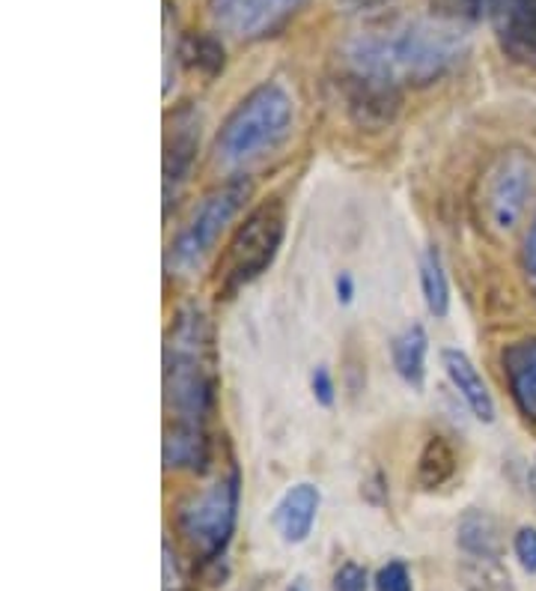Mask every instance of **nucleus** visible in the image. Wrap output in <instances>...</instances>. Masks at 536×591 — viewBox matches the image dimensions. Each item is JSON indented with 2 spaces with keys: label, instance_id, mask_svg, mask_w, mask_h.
<instances>
[{
  "label": "nucleus",
  "instance_id": "31",
  "mask_svg": "<svg viewBox=\"0 0 536 591\" xmlns=\"http://www.w3.org/2000/svg\"><path fill=\"white\" fill-rule=\"evenodd\" d=\"M527 493H531V499L536 502V460L527 469Z\"/></svg>",
  "mask_w": 536,
  "mask_h": 591
},
{
  "label": "nucleus",
  "instance_id": "1",
  "mask_svg": "<svg viewBox=\"0 0 536 591\" xmlns=\"http://www.w3.org/2000/svg\"><path fill=\"white\" fill-rule=\"evenodd\" d=\"M465 43L456 27L433 22H400L357 34L346 46L352 75L400 91L402 84H429L456 67Z\"/></svg>",
  "mask_w": 536,
  "mask_h": 591
},
{
  "label": "nucleus",
  "instance_id": "12",
  "mask_svg": "<svg viewBox=\"0 0 536 591\" xmlns=\"http://www.w3.org/2000/svg\"><path fill=\"white\" fill-rule=\"evenodd\" d=\"M346 99L349 111L357 117L361 125H385L391 123L397 114V105H400V91L379 84V81L357 79L352 75L346 84Z\"/></svg>",
  "mask_w": 536,
  "mask_h": 591
},
{
  "label": "nucleus",
  "instance_id": "8",
  "mask_svg": "<svg viewBox=\"0 0 536 591\" xmlns=\"http://www.w3.org/2000/svg\"><path fill=\"white\" fill-rule=\"evenodd\" d=\"M304 0H209L212 22L233 39H259L290 22Z\"/></svg>",
  "mask_w": 536,
  "mask_h": 591
},
{
  "label": "nucleus",
  "instance_id": "2",
  "mask_svg": "<svg viewBox=\"0 0 536 591\" xmlns=\"http://www.w3.org/2000/svg\"><path fill=\"white\" fill-rule=\"evenodd\" d=\"M215 398L212 335L200 307H182L165 347V403L170 421L203 424Z\"/></svg>",
  "mask_w": 536,
  "mask_h": 591
},
{
  "label": "nucleus",
  "instance_id": "32",
  "mask_svg": "<svg viewBox=\"0 0 536 591\" xmlns=\"http://www.w3.org/2000/svg\"><path fill=\"white\" fill-rule=\"evenodd\" d=\"M290 591H307V589H304L302 582H295V586H292V589H290Z\"/></svg>",
  "mask_w": 536,
  "mask_h": 591
},
{
  "label": "nucleus",
  "instance_id": "17",
  "mask_svg": "<svg viewBox=\"0 0 536 591\" xmlns=\"http://www.w3.org/2000/svg\"><path fill=\"white\" fill-rule=\"evenodd\" d=\"M426 331L421 326L405 329L393 341V367L402 376V383L412 388H424L426 379Z\"/></svg>",
  "mask_w": 536,
  "mask_h": 591
},
{
  "label": "nucleus",
  "instance_id": "23",
  "mask_svg": "<svg viewBox=\"0 0 536 591\" xmlns=\"http://www.w3.org/2000/svg\"><path fill=\"white\" fill-rule=\"evenodd\" d=\"M376 591H414L412 589V574L409 568L402 565V562H388L385 568L379 570V577H376Z\"/></svg>",
  "mask_w": 536,
  "mask_h": 591
},
{
  "label": "nucleus",
  "instance_id": "3",
  "mask_svg": "<svg viewBox=\"0 0 536 591\" xmlns=\"http://www.w3.org/2000/svg\"><path fill=\"white\" fill-rule=\"evenodd\" d=\"M292 99L280 84H263L239 102L218 135V156L227 165L259 159L290 135Z\"/></svg>",
  "mask_w": 536,
  "mask_h": 591
},
{
  "label": "nucleus",
  "instance_id": "5",
  "mask_svg": "<svg viewBox=\"0 0 536 591\" xmlns=\"http://www.w3.org/2000/svg\"><path fill=\"white\" fill-rule=\"evenodd\" d=\"M254 192V185L247 177H235L218 185L215 192L203 197V204L194 209L191 221L182 228L176 242L170 245V261L176 269H194L197 263L215 249V242L221 237L227 225L239 216V209Z\"/></svg>",
  "mask_w": 536,
  "mask_h": 591
},
{
  "label": "nucleus",
  "instance_id": "13",
  "mask_svg": "<svg viewBox=\"0 0 536 591\" xmlns=\"http://www.w3.org/2000/svg\"><path fill=\"white\" fill-rule=\"evenodd\" d=\"M441 364H444L447 379L453 383V388L462 395V400L468 403V410L480 421H495L491 391L468 355L462 353V350H444V353H441Z\"/></svg>",
  "mask_w": 536,
  "mask_h": 591
},
{
  "label": "nucleus",
  "instance_id": "16",
  "mask_svg": "<svg viewBox=\"0 0 536 591\" xmlns=\"http://www.w3.org/2000/svg\"><path fill=\"white\" fill-rule=\"evenodd\" d=\"M456 544L468 558H501V532L495 517L486 511H468L459 520Z\"/></svg>",
  "mask_w": 536,
  "mask_h": 591
},
{
  "label": "nucleus",
  "instance_id": "30",
  "mask_svg": "<svg viewBox=\"0 0 536 591\" xmlns=\"http://www.w3.org/2000/svg\"><path fill=\"white\" fill-rule=\"evenodd\" d=\"M343 7H349V10H379V7H385V3H391V0H340Z\"/></svg>",
  "mask_w": 536,
  "mask_h": 591
},
{
  "label": "nucleus",
  "instance_id": "10",
  "mask_svg": "<svg viewBox=\"0 0 536 591\" xmlns=\"http://www.w3.org/2000/svg\"><path fill=\"white\" fill-rule=\"evenodd\" d=\"M319 505H322V493L316 484L302 481V484L287 490L275 505V526H278L280 538L287 544H304L313 532Z\"/></svg>",
  "mask_w": 536,
  "mask_h": 591
},
{
  "label": "nucleus",
  "instance_id": "18",
  "mask_svg": "<svg viewBox=\"0 0 536 591\" xmlns=\"http://www.w3.org/2000/svg\"><path fill=\"white\" fill-rule=\"evenodd\" d=\"M453 472H456V455H453L450 443H447L444 436H429L424 451H421V460H417V481H421V487H441L444 481H450Z\"/></svg>",
  "mask_w": 536,
  "mask_h": 591
},
{
  "label": "nucleus",
  "instance_id": "33",
  "mask_svg": "<svg viewBox=\"0 0 536 591\" xmlns=\"http://www.w3.org/2000/svg\"><path fill=\"white\" fill-rule=\"evenodd\" d=\"M173 591H191V589H173Z\"/></svg>",
  "mask_w": 536,
  "mask_h": 591
},
{
  "label": "nucleus",
  "instance_id": "28",
  "mask_svg": "<svg viewBox=\"0 0 536 591\" xmlns=\"http://www.w3.org/2000/svg\"><path fill=\"white\" fill-rule=\"evenodd\" d=\"M334 290H337V302H343V305H349V302L355 299V281H352V275H349V273L337 275Z\"/></svg>",
  "mask_w": 536,
  "mask_h": 591
},
{
  "label": "nucleus",
  "instance_id": "25",
  "mask_svg": "<svg viewBox=\"0 0 536 591\" xmlns=\"http://www.w3.org/2000/svg\"><path fill=\"white\" fill-rule=\"evenodd\" d=\"M515 558H519V565L527 570V574H536V529H519L513 541Z\"/></svg>",
  "mask_w": 536,
  "mask_h": 591
},
{
  "label": "nucleus",
  "instance_id": "21",
  "mask_svg": "<svg viewBox=\"0 0 536 591\" xmlns=\"http://www.w3.org/2000/svg\"><path fill=\"white\" fill-rule=\"evenodd\" d=\"M433 12H436L438 19H444L450 24L459 22H480L486 10H489L491 0H426Z\"/></svg>",
  "mask_w": 536,
  "mask_h": 591
},
{
  "label": "nucleus",
  "instance_id": "4",
  "mask_svg": "<svg viewBox=\"0 0 536 591\" xmlns=\"http://www.w3.org/2000/svg\"><path fill=\"white\" fill-rule=\"evenodd\" d=\"M283 239V206L280 204H263L257 206L245 225L235 230L230 249L218 261V293L233 296L251 285L259 273H266Z\"/></svg>",
  "mask_w": 536,
  "mask_h": 591
},
{
  "label": "nucleus",
  "instance_id": "22",
  "mask_svg": "<svg viewBox=\"0 0 536 591\" xmlns=\"http://www.w3.org/2000/svg\"><path fill=\"white\" fill-rule=\"evenodd\" d=\"M468 574L471 580L486 591H513V580H510V574L501 568L498 558H471Z\"/></svg>",
  "mask_w": 536,
  "mask_h": 591
},
{
  "label": "nucleus",
  "instance_id": "19",
  "mask_svg": "<svg viewBox=\"0 0 536 591\" xmlns=\"http://www.w3.org/2000/svg\"><path fill=\"white\" fill-rule=\"evenodd\" d=\"M421 290H424V302L433 317H447L450 311V281H447L444 263L436 249H429L421 261Z\"/></svg>",
  "mask_w": 536,
  "mask_h": 591
},
{
  "label": "nucleus",
  "instance_id": "6",
  "mask_svg": "<svg viewBox=\"0 0 536 591\" xmlns=\"http://www.w3.org/2000/svg\"><path fill=\"white\" fill-rule=\"evenodd\" d=\"M239 499H242V478H239V469H230V475L215 481L212 487L200 493L197 499H191L179 514L182 532L200 550L206 562L221 556L230 544Z\"/></svg>",
  "mask_w": 536,
  "mask_h": 591
},
{
  "label": "nucleus",
  "instance_id": "26",
  "mask_svg": "<svg viewBox=\"0 0 536 591\" xmlns=\"http://www.w3.org/2000/svg\"><path fill=\"white\" fill-rule=\"evenodd\" d=\"M310 391L313 398H316V403H322V407H331V403H334V379H331L325 364H319V367L310 374Z\"/></svg>",
  "mask_w": 536,
  "mask_h": 591
},
{
  "label": "nucleus",
  "instance_id": "9",
  "mask_svg": "<svg viewBox=\"0 0 536 591\" xmlns=\"http://www.w3.org/2000/svg\"><path fill=\"white\" fill-rule=\"evenodd\" d=\"M489 10L503 55L536 69V0H491Z\"/></svg>",
  "mask_w": 536,
  "mask_h": 591
},
{
  "label": "nucleus",
  "instance_id": "11",
  "mask_svg": "<svg viewBox=\"0 0 536 591\" xmlns=\"http://www.w3.org/2000/svg\"><path fill=\"white\" fill-rule=\"evenodd\" d=\"M173 125L176 129L165 144V209L176 197L179 185L188 180L191 165H194V156H197V141H200L197 120H191L188 114L176 117Z\"/></svg>",
  "mask_w": 536,
  "mask_h": 591
},
{
  "label": "nucleus",
  "instance_id": "7",
  "mask_svg": "<svg viewBox=\"0 0 536 591\" xmlns=\"http://www.w3.org/2000/svg\"><path fill=\"white\" fill-rule=\"evenodd\" d=\"M534 194V168L522 153H510L498 161L486 185V216L495 230H513Z\"/></svg>",
  "mask_w": 536,
  "mask_h": 591
},
{
  "label": "nucleus",
  "instance_id": "15",
  "mask_svg": "<svg viewBox=\"0 0 536 591\" xmlns=\"http://www.w3.org/2000/svg\"><path fill=\"white\" fill-rule=\"evenodd\" d=\"M209 457V443L203 424H176L170 421L165 431V467L168 469H203Z\"/></svg>",
  "mask_w": 536,
  "mask_h": 591
},
{
  "label": "nucleus",
  "instance_id": "27",
  "mask_svg": "<svg viewBox=\"0 0 536 591\" xmlns=\"http://www.w3.org/2000/svg\"><path fill=\"white\" fill-rule=\"evenodd\" d=\"M525 273H527V281H531V290L536 293V218H534V225H531V230H527V239H525Z\"/></svg>",
  "mask_w": 536,
  "mask_h": 591
},
{
  "label": "nucleus",
  "instance_id": "29",
  "mask_svg": "<svg viewBox=\"0 0 536 591\" xmlns=\"http://www.w3.org/2000/svg\"><path fill=\"white\" fill-rule=\"evenodd\" d=\"M165 586L170 589H179V574L176 562H173V553H170V544H165Z\"/></svg>",
  "mask_w": 536,
  "mask_h": 591
},
{
  "label": "nucleus",
  "instance_id": "14",
  "mask_svg": "<svg viewBox=\"0 0 536 591\" xmlns=\"http://www.w3.org/2000/svg\"><path fill=\"white\" fill-rule=\"evenodd\" d=\"M503 371L510 379V391H513L519 412L525 419L536 421V338L507 347Z\"/></svg>",
  "mask_w": 536,
  "mask_h": 591
},
{
  "label": "nucleus",
  "instance_id": "20",
  "mask_svg": "<svg viewBox=\"0 0 536 591\" xmlns=\"http://www.w3.org/2000/svg\"><path fill=\"white\" fill-rule=\"evenodd\" d=\"M179 60L191 69L212 79L223 69V46L209 34H188L179 46Z\"/></svg>",
  "mask_w": 536,
  "mask_h": 591
},
{
  "label": "nucleus",
  "instance_id": "24",
  "mask_svg": "<svg viewBox=\"0 0 536 591\" xmlns=\"http://www.w3.org/2000/svg\"><path fill=\"white\" fill-rule=\"evenodd\" d=\"M334 591H369L367 570L355 562H343L334 574Z\"/></svg>",
  "mask_w": 536,
  "mask_h": 591
}]
</instances>
